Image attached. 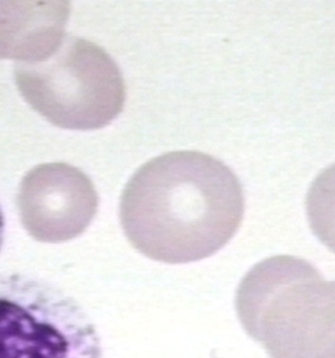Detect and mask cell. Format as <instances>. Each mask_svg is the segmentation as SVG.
I'll list each match as a JSON object with an SVG mask.
<instances>
[{
	"label": "cell",
	"mask_w": 335,
	"mask_h": 358,
	"mask_svg": "<svg viewBox=\"0 0 335 358\" xmlns=\"http://www.w3.org/2000/svg\"><path fill=\"white\" fill-rule=\"evenodd\" d=\"M235 173L204 152H166L123 189L120 220L131 245L157 262H197L225 247L244 215Z\"/></svg>",
	"instance_id": "obj_1"
},
{
	"label": "cell",
	"mask_w": 335,
	"mask_h": 358,
	"mask_svg": "<svg viewBox=\"0 0 335 358\" xmlns=\"http://www.w3.org/2000/svg\"><path fill=\"white\" fill-rule=\"evenodd\" d=\"M236 313L271 358H335V281L311 263L277 255L241 280Z\"/></svg>",
	"instance_id": "obj_2"
},
{
	"label": "cell",
	"mask_w": 335,
	"mask_h": 358,
	"mask_svg": "<svg viewBox=\"0 0 335 358\" xmlns=\"http://www.w3.org/2000/svg\"><path fill=\"white\" fill-rule=\"evenodd\" d=\"M14 79L26 102L64 129L104 127L124 104V83L116 62L80 37H69L43 62H17Z\"/></svg>",
	"instance_id": "obj_3"
},
{
	"label": "cell",
	"mask_w": 335,
	"mask_h": 358,
	"mask_svg": "<svg viewBox=\"0 0 335 358\" xmlns=\"http://www.w3.org/2000/svg\"><path fill=\"white\" fill-rule=\"evenodd\" d=\"M0 358H103L74 297L41 278L0 273Z\"/></svg>",
	"instance_id": "obj_4"
},
{
	"label": "cell",
	"mask_w": 335,
	"mask_h": 358,
	"mask_svg": "<svg viewBox=\"0 0 335 358\" xmlns=\"http://www.w3.org/2000/svg\"><path fill=\"white\" fill-rule=\"evenodd\" d=\"M22 224L34 239L62 243L82 235L94 219L98 194L82 171L65 163L34 166L17 196Z\"/></svg>",
	"instance_id": "obj_5"
},
{
	"label": "cell",
	"mask_w": 335,
	"mask_h": 358,
	"mask_svg": "<svg viewBox=\"0 0 335 358\" xmlns=\"http://www.w3.org/2000/svg\"><path fill=\"white\" fill-rule=\"evenodd\" d=\"M306 211L314 234L335 253V164L315 178L306 196Z\"/></svg>",
	"instance_id": "obj_6"
},
{
	"label": "cell",
	"mask_w": 335,
	"mask_h": 358,
	"mask_svg": "<svg viewBox=\"0 0 335 358\" xmlns=\"http://www.w3.org/2000/svg\"><path fill=\"white\" fill-rule=\"evenodd\" d=\"M3 243H4V216H3V211L0 208V252L3 248Z\"/></svg>",
	"instance_id": "obj_7"
}]
</instances>
